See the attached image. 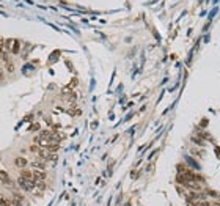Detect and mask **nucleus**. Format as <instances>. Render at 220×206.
Here are the masks:
<instances>
[{
	"mask_svg": "<svg viewBox=\"0 0 220 206\" xmlns=\"http://www.w3.org/2000/svg\"><path fill=\"white\" fill-rule=\"evenodd\" d=\"M18 186L22 189V190H32L35 186H36V181H32V179H25L22 176H19L18 179Z\"/></svg>",
	"mask_w": 220,
	"mask_h": 206,
	"instance_id": "f257e3e1",
	"label": "nucleus"
},
{
	"mask_svg": "<svg viewBox=\"0 0 220 206\" xmlns=\"http://www.w3.org/2000/svg\"><path fill=\"white\" fill-rule=\"evenodd\" d=\"M0 182H3L5 186H11V184H13L10 175H8L5 170H0Z\"/></svg>",
	"mask_w": 220,
	"mask_h": 206,
	"instance_id": "f03ea898",
	"label": "nucleus"
},
{
	"mask_svg": "<svg viewBox=\"0 0 220 206\" xmlns=\"http://www.w3.org/2000/svg\"><path fill=\"white\" fill-rule=\"evenodd\" d=\"M27 164H29V161H27L25 157H22V156H18V157L14 159V165L19 167V168H25Z\"/></svg>",
	"mask_w": 220,
	"mask_h": 206,
	"instance_id": "7ed1b4c3",
	"label": "nucleus"
},
{
	"mask_svg": "<svg viewBox=\"0 0 220 206\" xmlns=\"http://www.w3.org/2000/svg\"><path fill=\"white\" fill-rule=\"evenodd\" d=\"M7 47H8V49H10L11 52L18 54V52H19V49H21V44H19V41H8Z\"/></svg>",
	"mask_w": 220,
	"mask_h": 206,
	"instance_id": "20e7f679",
	"label": "nucleus"
},
{
	"mask_svg": "<svg viewBox=\"0 0 220 206\" xmlns=\"http://www.w3.org/2000/svg\"><path fill=\"white\" fill-rule=\"evenodd\" d=\"M21 176L25 178V179H32V181H35V179H33V170H25V168H24V170L21 172Z\"/></svg>",
	"mask_w": 220,
	"mask_h": 206,
	"instance_id": "39448f33",
	"label": "nucleus"
},
{
	"mask_svg": "<svg viewBox=\"0 0 220 206\" xmlns=\"http://www.w3.org/2000/svg\"><path fill=\"white\" fill-rule=\"evenodd\" d=\"M186 187H189L190 190H195V192H200V190H201V186H200L196 181H190V182H189Z\"/></svg>",
	"mask_w": 220,
	"mask_h": 206,
	"instance_id": "423d86ee",
	"label": "nucleus"
},
{
	"mask_svg": "<svg viewBox=\"0 0 220 206\" xmlns=\"http://www.w3.org/2000/svg\"><path fill=\"white\" fill-rule=\"evenodd\" d=\"M0 206H11V203H10V200H7L5 198V195L0 192Z\"/></svg>",
	"mask_w": 220,
	"mask_h": 206,
	"instance_id": "0eeeda50",
	"label": "nucleus"
},
{
	"mask_svg": "<svg viewBox=\"0 0 220 206\" xmlns=\"http://www.w3.org/2000/svg\"><path fill=\"white\" fill-rule=\"evenodd\" d=\"M5 66H7V71H8V72H13V71H14V65H13L10 60L5 61Z\"/></svg>",
	"mask_w": 220,
	"mask_h": 206,
	"instance_id": "6e6552de",
	"label": "nucleus"
},
{
	"mask_svg": "<svg viewBox=\"0 0 220 206\" xmlns=\"http://www.w3.org/2000/svg\"><path fill=\"white\" fill-rule=\"evenodd\" d=\"M3 80H5V68L0 66V82H3Z\"/></svg>",
	"mask_w": 220,
	"mask_h": 206,
	"instance_id": "1a4fd4ad",
	"label": "nucleus"
},
{
	"mask_svg": "<svg viewBox=\"0 0 220 206\" xmlns=\"http://www.w3.org/2000/svg\"><path fill=\"white\" fill-rule=\"evenodd\" d=\"M30 151L38 154V151H39V146H36V145H32V146H30Z\"/></svg>",
	"mask_w": 220,
	"mask_h": 206,
	"instance_id": "9d476101",
	"label": "nucleus"
},
{
	"mask_svg": "<svg viewBox=\"0 0 220 206\" xmlns=\"http://www.w3.org/2000/svg\"><path fill=\"white\" fill-rule=\"evenodd\" d=\"M209 193H211V197H214V198H220V195H218L217 192H214V190H209Z\"/></svg>",
	"mask_w": 220,
	"mask_h": 206,
	"instance_id": "9b49d317",
	"label": "nucleus"
},
{
	"mask_svg": "<svg viewBox=\"0 0 220 206\" xmlns=\"http://www.w3.org/2000/svg\"><path fill=\"white\" fill-rule=\"evenodd\" d=\"M215 154H217L218 159H220V148H218V146H215Z\"/></svg>",
	"mask_w": 220,
	"mask_h": 206,
	"instance_id": "f8f14e48",
	"label": "nucleus"
},
{
	"mask_svg": "<svg viewBox=\"0 0 220 206\" xmlns=\"http://www.w3.org/2000/svg\"><path fill=\"white\" fill-rule=\"evenodd\" d=\"M211 206H220V201H212Z\"/></svg>",
	"mask_w": 220,
	"mask_h": 206,
	"instance_id": "ddd939ff",
	"label": "nucleus"
}]
</instances>
